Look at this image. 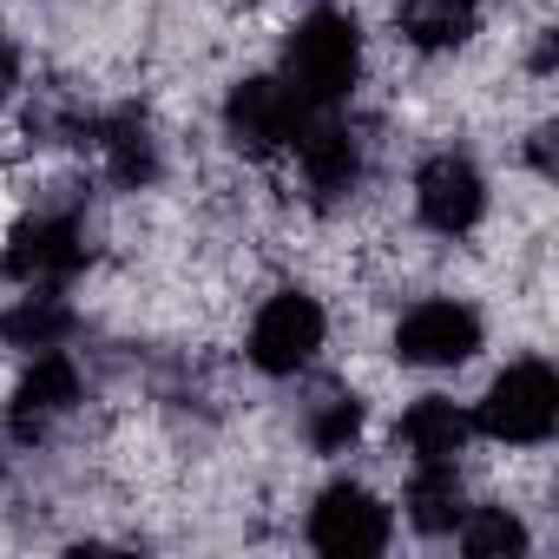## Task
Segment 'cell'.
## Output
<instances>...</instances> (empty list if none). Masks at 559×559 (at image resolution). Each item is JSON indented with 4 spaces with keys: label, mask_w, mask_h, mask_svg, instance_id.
<instances>
[{
    "label": "cell",
    "mask_w": 559,
    "mask_h": 559,
    "mask_svg": "<svg viewBox=\"0 0 559 559\" xmlns=\"http://www.w3.org/2000/svg\"><path fill=\"white\" fill-rule=\"evenodd\" d=\"M395 27L415 53H454L480 27V0H402Z\"/></svg>",
    "instance_id": "cell-14"
},
{
    "label": "cell",
    "mask_w": 559,
    "mask_h": 559,
    "mask_svg": "<svg viewBox=\"0 0 559 559\" xmlns=\"http://www.w3.org/2000/svg\"><path fill=\"white\" fill-rule=\"evenodd\" d=\"M467 435H474V421H467V408H454L448 395H421V402H408L402 421H395V448H408V461H461Z\"/></svg>",
    "instance_id": "cell-12"
},
{
    "label": "cell",
    "mask_w": 559,
    "mask_h": 559,
    "mask_svg": "<svg viewBox=\"0 0 559 559\" xmlns=\"http://www.w3.org/2000/svg\"><path fill=\"white\" fill-rule=\"evenodd\" d=\"M467 421L487 441H500V448H539V441H552V428H559V376H552V362H539V356L507 362L487 382V395H480V408Z\"/></svg>",
    "instance_id": "cell-2"
},
{
    "label": "cell",
    "mask_w": 559,
    "mask_h": 559,
    "mask_svg": "<svg viewBox=\"0 0 559 559\" xmlns=\"http://www.w3.org/2000/svg\"><path fill=\"white\" fill-rule=\"evenodd\" d=\"M395 539V513L362 480H330L310 507V546L330 559H376Z\"/></svg>",
    "instance_id": "cell-5"
},
{
    "label": "cell",
    "mask_w": 559,
    "mask_h": 559,
    "mask_svg": "<svg viewBox=\"0 0 559 559\" xmlns=\"http://www.w3.org/2000/svg\"><path fill=\"white\" fill-rule=\"evenodd\" d=\"M86 270V224L73 211H34L8 230L0 250V276L21 290H67Z\"/></svg>",
    "instance_id": "cell-3"
},
{
    "label": "cell",
    "mask_w": 559,
    "mask_h": 559,
    "mask_svg": "<svg viewBox=\"0 0 559 559\" xmlns=\"http://www.w3.org/2000/svg\"><path fill=\"white\" fill-rule=\"evenodd\" d=\"M80 402H86V376H80V362H73L67 349H40V356L27 362L14 402H8V428H14V441H47Z\"/></svg>",
    "instance_id": "cell-9"
},
{
    "label": "cell",
    "mask_w": 559,
    "mask_h": 559,
    "mask_svg": "<svg viewBox=\"0 0 559 559\" xmlns=\"http://www.w3.org/2000/svg\"><path fill=\"white\" fill-rule=\"evenodd\" d=\"M310 119H323V112H310L276 73H270V80H243V86H230V99H224L230 139H237L243 152H257V158L290 152V145L310 132Z\"/></svg>",
    "instance_id": "cell-6"
},
{
    "label": "cell",
    "mask_w": 559,
    "mask_h": 559,
    "mask_svg": "<svg viewBox=\"0 0 559 559\" xmlns=\"http://www.w3.org/2000/svg\"><path fill=\"white\" fill-rule=\"evenodd\" d=\"M323 336H330V317H323V304H317L310 290H276V297L250 317L243 356H250L257 376H276V382H284V376H304V369L317 362Z\"/></svg>",
    "instance_id": "cell-4"
},
{
    "label": "cell",
    "mask_w": 559,
    "mask_h": 559,
    "mask_svg": "<svg viewBox=\"0 0 559 559\" xmlns=\"http://www.w3.org/2000/svg\"><path fill=\"white\" fill-rule=\"evenodd\" d=\"M290 152H297V171H304V185H310L317 204H343V198L362 185V145H356V132L336 126L330 112L310 119V132H304Z\"/></svg>",
    "instance_id": "cell-10"
},
{
    "label": "cell",
    "mask_w": 559,
    "mask_h": 559,
    "mask_svg": "<svg viewBox=\"0 0 559 559\" xmlns=\"http://www.w3.org/2000/svg\"><path fill=\"white\" fill-rule=\"evenodd\" d=\"M454 539H461V552H474V559H520V552H526V526H520V513H507V507H467L461 526H454Z\"/></svg>",
    "instance_id": "cell-16"
},
{
    "label": "cell",
    "mask_w": 559,
    "mask_h": 559,
    "mask_svg": "<svg viewBox=\"0 0 559 559\" xmlns=\"http://www.w3.org/2000/svg\"><path fill=\"white\" fill-rule=\"evenodd\" d=\"M480 349V310L461 297H421L395 323V356L408 369H461Z\"/></svg>",
    "instance_id": "cell-7"
},
{
    "label": "cell",
    "mask_w": 559,
    "mask_h": 559,
    "mask_svg": "<svg viewBox=\"0 0 559 559\" xmlns=\"http://www.w3.org/2000/svg\"><path fill=\"white\" fill-rule=\"evenodd\" d=\"M415 217L435 237H467L487 217V178L467 152H435L415 171Z\"/></svg>",
    "instance_id": "cell-8"
},
{
    "label": "cell",
    "mask_w": 559,
    "mask_h": 559,
    "mask_svg": "<svg viewBox=\"0 0 559 559\" xmlns=\"http://www.w3.org/2000/svg\"><path fill=\"white\" fill-rule=\"evenodd\" d=\"M408 526L428 539H448L467 513V487H461V461H408Z\"/></svg>",
    "instance_id": "cell-11"
},
{
    "label": "cell",
    "mask_w": 559,
    "mask_h": 559,
    "mask_svg": "<svg viewBox=\"0 0 559 559\" xmlns=\"http://www.w3.org/2000/svg\"><path fill=\"white\" fill-rule=\"evenodd\" d=\"M67 336H73V310H67L60 290H21L8 310H0V343L8 349L40 356V349H60Z\"/></svg>",
    "instance_id": "cell-15"
},
{
    "label": "cell",
    "mask_w": 559,
    "mask_h": 559,
    "mask_svg": "<svg viewBox=\"0 0 559 559\" xmlns=\"http://www.w3.org/2000/svg\"><path fill=\"white\" fill-rule=\"evenodd\" d=\"M14 86H21V53H14V40L0 34V106L14 99Z\"/></svg>",
    "instance_id": "cell-18"
},
{
    "label": "cell",
    "mask_w": 559,
    "mask_h": 559,
    "mask_svg": "<svg viewBox=\"0 0 559 559\" xmlns=\"http://www.w3.org/2000/svg\"><path fill=\"white\" fill-rule=\"evenodd\" d=\"M362 421H369L362 395L336 389V395L310 402V421H304V435H310V448H317V454H349V448H356V435H362Z\"/></svg>",
    "instance_id": "cell-17"
},
{
    "label": "cell",
    "mask_w": 559,
    "mask_h": 559,
    "mask_svg": "<svg viewBox=\"0 0 559 559\" xmlns=\"http://www.w3.org/2000/svg\"><path fill=\"white\" fill-rule=\"evenodd\" d=\"M93 132H99L93 145H99V165H106L112 185L139 191V185L158 178V139H152V126H145L139 112H112V119H99Z\"/></svg>",
    "instance_id": "cell-13"
},
{
    "label": "cell",
    "mask_w": 559,
    "mask_h": 559,
    "mask_svg": "<svg viewBox=\"0 0 559 559\" xmlns=\"http://www.w3.org/2000/svg\"><path fill=\"white\" fill-rule=\"evenodd\" d=\"M276 80H284L310 112H336L362 80V27H356V14H343V8L304 14L297 34L284 40V73Z\"/></svg>",
    "instance_id": "cell-1"
}]
</instances>
